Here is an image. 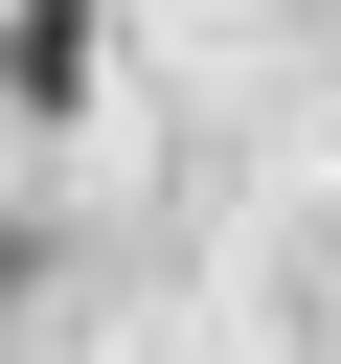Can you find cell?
<instances>
[{"label":"cell","instance_id":"cell-1","mask_svg":"<svg viewBox=\"0 0 341 364\" xmlns=\"http://www.w3.org/2000/svg\"><path fill=\"white\" fill-rule=\"evenodd\" d=\"M68 91H91V0H23L0 23V114H68Z\"/></svg>","mask_w":341,"mask_h":364},{"label":"cell","instance_id":"cell-2","mask_svg":"<svg viewBox=\"0 0 341 364\" xmlns=\"http://www.w3.org/2000/svg\"><path fill=\"white\" fill-rule=\"evenodd\" d=\"M0 273H23V228H0Z\"/></svg>","mask_w":341,"mask_h":364}]
</instances>
